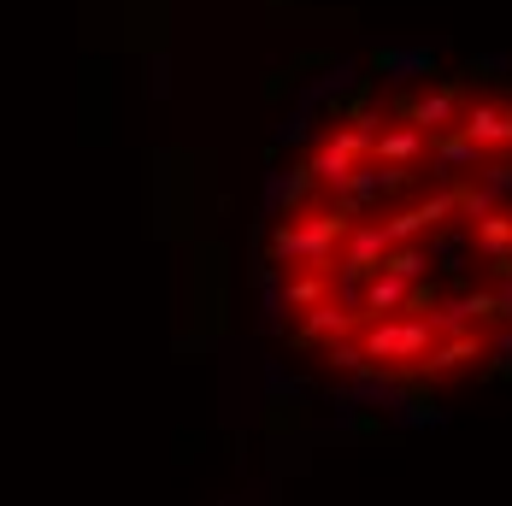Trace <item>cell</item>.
Instances as JSON below:
<instances>
[{
    "label": "cell",
    "mask_w": 512,
    "mask_h": 506,
    "mask_svg": "<svg viewBox=\"0 0 512 506\" xmlns=\"http://www.w3.org/2000/svg\"><path fill=\"white\" fill-rule=\"evenodd\" d=\"M354 212L348 206H336V212H307L301 224H283L277 236H271V253L277 259H289V265H301V271H336V248L348 242V224Z\"/></svg>",
    "instance_id": "1"
},
{
    "label": "cell",
    "mask_w": 512,
    "mask_h": 506,
    "mask_svg": "<svg viewBox=\"0 0 512 506\" xmlns=\"http://www.w3.org/2000/svg\"><path fill=\"white\" fill-rule=\"evenodd\" d=\"M442 336H436V324L430 318H377V324H365L359 330V359H377V365H418V359L430 354Z\"/></svg>",
    "instance_id": "2"
},
{
    "label": "cell",
    "mask_w": 512,
    "mask_h": 506,
    "mask_svg": "<svg viewBox=\"0 0 512 506\" xmlns=\"http://www.w3.org/2000/svg\"><path fill=\"white\" fill-rule=\"evenodd\" d=\"M395 112L407 118V130H418V136H448V130L460 124V95H454V89H436V95H401Z\"/></svg>",
    "instance_id": "3"
},
{
    "label": "cell",
    "mask_w": 512,
    "mask_h": 506,
    "mask_svg": "<svg viewBox=\"0 0 512 506\" xmlns=\"http://www.w3.org/2000/svg\"><path fill=\"white\" fill-rule=\"evenodd\" d=\"M383 253H389L383 224H354V230H348V242H342V253H336V271H342L348 283H371V277H377V265H383Z\"/></svg>",
    "instance_id": "4"
},
{
    "label": "cell",
    "mask_w": 512,
    "mask_h": 506,
    "mask_svg": "<svg viewBox=\"0 0 512 506\" xmlns=\"http://www.w3.org/2000/svg\"><path fill=\"white\" fill-rule=\"evenodd\" d=\"M448 212H460V195H454V189H442V195H430V201H418V206H407V212H395V218L383 224V236H389V248H401V242H412V236L436 230Z\"/></svg>",
    "instance_id": "5"
},
{
    "label": "cell",
    "mask_w": 512,
    "mask_h": 506,
    "mask_svg": "<svg viewBox=\"0 0 512 506\" xmlns=\"http://www.w3.org/2000/svg\"><path fill=\"white\" fill-rule=\"evenodd\" d=\"M460 130L465 142L477 153H495V148H507V106H495V101H477V106H465L460 112Z\"/></svg>",
    "instance_id": "6"
},
{
    "label": "cell",
    "mask_w": 512,
    "mask_h": 506,
    "mask_svg": "<svg viewBox=\"0 0 512 506\" xmlns=\"http://www.w3.org/2000/svg\"><path fill=\"white\" fill-rule=\"evenodd\" d=\"M471 359H483V336H477V330H460V336L436 342V348L418 359L412 371H424V377H448V371H465Z\"/></svg>",
    "instance_id": "7"
},
{
    "label": "cell",
    "mask_w": 512,
    "mask_h": 506,
    "mask_svg": "<svg viewBox=\"0 0 512 506\" xmlns=\"http://www.w3.org/2000/svg\"><path fill=\"white\" fill-rule=\"evenodd\" d=\"M430 153V136H418V130H377V142H371V165H389V171H407Z\"/></svg>",
    "instance_id": "8"
},
{
    "label": "cell",
    "mask_w": 512,
    "mask_h": 506,
    "mask_svg": "<svg viewBox=\"0 0 512 506\" xmlns=\"http://www.w3.org/2000/svg\"><path fill=\"white\" fill-rule=\"evenodd\" d=\"M359 330V312L354 306H342V301H324V306H312L307 312V324H301V342H342V336H354Z\"/></svg>",
    "instance_id": "9"
},
{
    "label": "cell",
    "mask_w": 512,
    "mask_h": 506,
    "mask_svg": "<svg viewBox=\"0 0 512 506\" xmlns=\"http://www.w3.org/2000/svg\"><path fill=\"white\" fill-rule=\"evenodd\" d=\"M354 171H359V165L348 159V153H336V148H318L307 159V177L318 183V189H336V195L348 189V177H354Z\"/></svg>",
    "instance_id": "10"
},
{
    "label": "cell",
    "mask_w": 512,
    "mask_h": 506,
    "mask_svg": "<svg viewBox=\"0 0 512 506\" xmlns=\"http://www.w3.org/2000/svg\"><path fill=\"white\" fill-rule=\"evenodd\" d=\"M283 301L295 306V312H312V306H324V301H330V271H301V277H289Z\"/></svg>",
    "instance_id": "11"
},
{
    "label": "cell",
    "mask_w": 512,
    "mask_h": 506,
    "mask_svg": "<svg viewBox=\"0 0 512 506\" xmlns=\"http://www.w3.org/2000/svg\"><path fill=\"white\" fill-rule=\"evenodd\" d=\"M477 242H483V253L489 259H501V253H512V212H489V218H477Z\"/></svg>",
    "instance_id": "12"
},
{
    "label": "cell",
    "mask_w": 512,
    "mask_h": 506,
    "mask_svg": "<svg viewBox=\"0 0 512 506\" xmlns=\"http://www.w3.org/2000/svg\"><path fill=\"white\" fill-rule=\"evenodd\" d=\"M430 153H436L442 165H460V171H471V165H477V171H483V153L471 148L460 130H448V136H430Z\"/></svg>",
    "instance_id": "13"
},
{
    "label": "cell",
    "mask_w": 512,
    "mask_h": 506,
    "mask_svg": "<svg viewBox=\"0 0 512 506\" xmlns=\"http://www.w3.org/2000/svg\"><path fill=\"white\" fill-rule=\"evenodd\" d=\"M424 265H430V259H424L418 248H389L377 271H383V277H401V283H418V277H424Z\"/></svg>",
    "instance_id": "14"
},
{
    "label": "cell",
    "mask_w": 512,
    "mask_h": 506,
    "mask_svg": "<svg viewBox=\"0 0 512 506\" xmlns=\"http://www.w3.org/2000/svg\"><path fill=\"white\" fill-rule=\"evenodd\" d=\"M330 365H342V371H359L365 359H359V348H348V342H336V348H330Z\"/></svg>",
    "instance_id": "15"
},
{
    "label": "cell",
    "mask_w": 512,
    "mask_h": 506,
    "mask_svg": "<svg viewBox=\"0 0 512 506\" xmlns=\"http://www.w3.org/2000/svg\"><path fill=\"white\" fill-rule=\"evenodd\" d=\"M501 318H512V295H501Z\"/></svg>",
    "instance_id": "16"
},
{
    "label": "cell",
    "mask_w": 512,
    "mask_h": 506,
    "mask_svg": "<svg viewBox=\"0 0 512 506\" xmlns=\"http://www.w3.org/2000/svg\"><path fill=\"white\" fill-rule=\"evenodd\" d=\"M507 142H512V112H507Z\"/></svg>",
    "instance_id": "17"
}]
</instances>
